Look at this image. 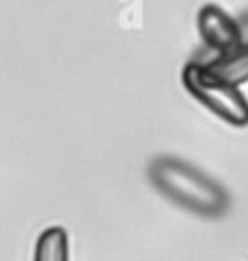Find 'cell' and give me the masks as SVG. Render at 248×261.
I'll use <instances>...</instances> for the list:
<instances>
[{"label": "cell", "instance_id": "5b68a950", "mask_svg": "<svg viewBox=\"0 0 248 261\" xmlns=\"http://www.w3.org/2000/svg\"><path fill=\"white\" fill-rule=\"evenodd\" d=\"M33 261H70V240L63 226H48L35 244Z\"/></svg>", "mask_w": 248, "mask_h": 261}, {"label": "cell", "instance_id": "6da1fadb", "mask_svg": "<svg viewBox=\"0 0 248 261\" xmlns=\"http://www.w3.org/2000/svg\"><path fill=\"white\" fill-rule=\"evenodd\" d=\"M153 185L172 202L205 218H220L229 211V194L211 176L177 157H157L148 168Z\"/></svg>", "mask_w": 248, "mask_h": 261}, {"label": "cell", "instance_id": "277c9868", "mask_svg": "<svg viewBox=\"0 0 248 261\" xmlns=\"http://www.w3.org/2000/svg\"><path fill=\"white\" fill-rule=\"evenodd\" d=\"M203 72L235 87L248 83V44L213 57L211 61L203 63Z\"/></svg>", "mask_w": 248, "mask_h": 261}, {"label": "cell", "instance_id": "3957f363", "mask_svg": "<svg viewBox=\"0 0 248 261\" xmlns=\"http://www.w3.org/2000/svg\"><path fill=\"white\" fill-rule=\"evenodd\" d=\"M198 31H201V37L207 48L216 50L218 55L242 46L237 20H233L218 5H205L201 9V13H198Z\"/></svg>", "mask_w": 248, "mask_h": 261}, {"label": "cell", "instance_id": "8992f818", "mask_svg": "<svg viewBox=\"0 0 248 261\" xmlns=\"http://www.w3.org/2000/svg\"><path fill=\"white\" fill-rule=\"evenodd\" d=\"M237 27H239V42L248 44V13L242 20H237Z\"/></svg>", "mask_w": 248, "mask_h": 261}, {"label": "cell", "instance_id": "7a4b0ae2", "mask_svg": "<svg viewBox=\"0 0 248 261\" xmlns=\"http://www.w3.org/2000/svg\"><path fill=\"white\" fill-rule=\"evenodd\" d=\"M183 85L198 102L233 126L248 124V100L235 85L203 72V63L189 61L183 68Z\"/></svg>", "mask_w": 248, "mask_h": 261}]
</instances>
